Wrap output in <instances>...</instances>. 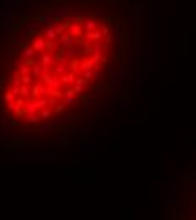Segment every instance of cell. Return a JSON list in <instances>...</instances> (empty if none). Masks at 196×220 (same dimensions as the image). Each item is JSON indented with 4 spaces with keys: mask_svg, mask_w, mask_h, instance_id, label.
I'll return each mask as SVG.
<instances>
[{
    "mask_svg": "<svg viewBox=\"0 0 196 220\" xmlns=\"http://www.w3.org/2000/svg\"><path fill=\"white\" fill-rule=\"evenodd\" d=\"M102 56H103V53H100V51H93L90 58L93 59V63H95V65H100V59H102Z\"/></svg>",
    "mask_w": 196,
    "mask_h": 220,
    "instance_id": "23",
    "label": "cell"
},
{
    "mask_svg": "<svg viewBox=\"0 0 196 220\" xmlns=\"http://www.w3.org/2000/svg\"><path fill=\"white\" fill-rule=\"evenodd\" d=\"M24 120L27 124H37L41 119H39V112H26L24 113Z\"/></svg>",
    "mask_w": 196,
    "mask_h": 220,
    "instance_id": "12",
    "label": "cell"
},
{
    "mask_svg": "<svg viewBox=\"0 0 196 220\" xmlns=\"http://www.w3.org/2000/svg\"><path fill=\"white\" fill-rule=\"evenodd\" d=\"M12 100H15V95H14L10 90H7L4 93V102H5V104H9V102H12Z\"/></svg>",
    "mask_w": 196,
    "mask_h": 220,
    "instance_id": "25",
    "label": "cell"
},
{
    "mask_svg": "<svg viewBox=\"0 0 196 220\" xmlns=\"http://www.w3.org/2000/svg\"><path fill=\"white\" fill-rule=\"evenodd\" d=\"M88 17H90L88 14H83V15H80V17H78V22H81V24H83V22H85Z\"/></svg>",
    "mask_w": 196,
    "mask_h": 220,
    "instance_id": "39",
    "label": "cell"
},
{
    "mask_svg": "<svg viewBox=\"0 0 196 220\" xmlns=\"http://www.w3.org/2000/svg\"><path fill=\"white\" fill-rule=\"evenodd\" d=\"M26 112H39V105H37V98H29L26 100Z\"/></svg>",
    "mask_w": 196,
    "mask_h": 220,
    "instance_id": "9",
    "label": "cell"
},
{
    "mask_svg": "<svg viewBox=\"0 0 196 220\" xmlns=\"http://www.w3.org/2000/svg\"><path fill=\"white\" fill-rule=\"evenodd\" d=\"M22 83H26V85H32V83H34V76H32L30 73L22 75Z\"/></svg>",
    "mask_w": 196,
    "mask_h": 220,
    "instance_id": "24",
    "label": "cell"
},
{
    "mask_svg": "<svg viewBox=\"0 0 196 220\" xmlns=\"http://www.w3.org/2000/svg\"><path fill=\"white\" fill-rule=\"evenodd\" d=\"M41 58H43V66H54L56 59H58V58H56L54 54H51L49 51H44Z\"/></svg>",
    "mask_w": 196,
    "mask_h": 220,
    "instance_id": "7",
    "label": "cell"
},
{
    "mask_svg": "<svg viewBox=\"0 0 196 220\" xmlns=\"http://www.w3.org/2000/svg\"><path fill=\"white\" fill-rule=\"evenodd\" d=\"M73 88H74V91H76L78 95L85 91V86H83V85H80V83H73Z\"/></svg>",
    "mask_w": 196,
    "mask_h": 220,
    "instance_id": "30",
    "label": "cell"
},
{
    "mask_svg": "<svg viewBox=\"0 0 196 220\" xmlns=\"http://www.w3.org/2000/svg\"><path fill=\"white\" fill-rule=\"evenodd\" d=\"M122 29H120V26H117V43H122Z\"/></svg>",
    "mask_w": 196,
    "mask_h": 220,
    "instance_id": "36",
    "label": "cell"
},
{
    "mask_svg": "<svg viewBox=\"0 0 196 220\" xmlns=\"http://www.w3.org/2000/svg\"><path fill=\"white\" fill-rule=\"evenodd\" d=\"M74 98H76V97H69V98H63V104L66 105V107H68V105H73Z\"/></svg>",
    "mask_w": 196,
    "mask_h": 220,
    "instance_id": "34",
    "label": "cell"
},
{
    "mask_svg": "<svg viewBox=\"0 0 196 220\" xmlns=\"http://www.w3.org/2000/svg\"><path fill=\"white\" fill-rule=\"evenodd\" d=\"M51 115H52V110L51 108H41V110H39V119H41V120H49V119H51Z\"/></svg>",
    "mask_w": 196,
    "mask_h": 220,
    "instance_id": "17",
    "label": "cell"
},
{
    "mask_svg": "<svg viewBox=\"0 0 196 220\" xmlns=\"http://www.w3.org/2000/svg\"><path fill=\"white\" fill-rule=\"evenodd\" d=\"M37 105H39V110H41V108L49 107V98H47V95H44V97H37Z\"/></svg>",
    "mask_w": 196,
    "mask_h": 220,
    "instance_id": "21",
    "label": "cell"
},
{
    "mask_svg": "<svg viewBox=\"0 0 196 220\" xmlns=\"http://www.w3.org/2000/svg\"><path fill=\"white\" fill-rule=\"evenodd\" d=\"M7 83H9V86H21L22 85V76L15 71L14 75H10V76H9Z\"/></svg>",
    "mask_w": 196,
    "mask_h": 220,
    "instance_id": "13",
    "label": "cell"
},
{
    "mask_svg": "<svg viewBox=\"0 0 196 220\" xmlns=\"http://www.w3.org/2000/svg\"><path fill=\"white\" fill-rule=\"evenodd\" d=\"M105 44H110V46L113 44V36H112V34L105 36Z\"/></svg>",
    "mask_w": 196,
    "mask_h": 220,
    "instance_id": "38",
    "label": "cell"
},
{
    "mask_svg": "<svg viewBox=\"0 0 196 220\" xmlns=\"http://www.w3.org/2000/svg\"><path fill=\"white\" fill-rule=\"evenodd\" d=\"M113 81H115V83H120V81H122V73H120V71L113 73Z\"/></svg>",
    "mask_w": 196,
    "mask_h": 220,
    "instance_id": "35",
    "label": "cell"
},
{
    "mask_svg": "<svg viewBox=\"0 0 196 220\" xmlns=\"http://www.w3.org/2000/svg\"><path fill=\"white\" fill-rule=\"evenodd\" d=\"M95 68V63L91 58H85V59H80V69H93Z\"/></svg>",
    "mask_w": 196,
    "mask_h": 220,
    "instance_id": "14",
    "label": "cell"
},
{
    "mask_svg": "<svg viewBox=\"0 0 196 220\" xmlns=\"http://www.w3.org/2000/svg\"><path fill=\"white\" fill-rule=\"evenodd\" d=\"M110 48H112L110 44H105V43H103V53H108V51H110Z\"/></svg>",
    "mask_w": 196,
    "mask_h": 220,
    "instance_id": "41",
    "label": "cell"
},
{
    "mask_svg": "<svg viewBox=\"0 0 196 220\" xmlns=\"http://www.w3.org/2000/svg\"><path fill=\"white\" fill-rule=\"evenodd\" d=\"M76 76L78 75L74 73V71H71V69H68V71H66V73H63L61 75V81H63V85H66V86H71L73 83L76 81Z\"/></svg>",
    "mask_w": 196,
    "mask_h": 220,
    "instance_id": "4",
    "label": "cell"
},
{
    "mask_svg": "<svg viewBox=\"0 0 196 220\" xmlns=\"http://www.w3.org/2000/svg\"><path fill=\"white\" fill-rule=\"evenodd\" d=\"M96 22H95V19H91V17H88L85 22H83V29L85 30H95L96 29Z\"/></svg>",
    "mask_w": 196,
    "mask_h": 220,
    "instance_id": "16",
    "label": "cell"
},
{
    "mask_svg": "<svg viewBox=\"0 0 196 220\" xmlns=\"http://www.w3.org/2000/svg\"><path fill=\"white\" fill-rule=\"evenodd\" d=\"M100 30H102V34H103V36H108V34H110V27H108L107 24H102Z\"/></svg>",
    "mask_w": 196,
    "mask_h": 220,
    "instance_id": "32",
    "label": "cell"
},
{
    "mask_svg": "<svg viewBox=\"0 0 196 220\" xmlns=\"http://www.w3.org/2000/svg\"><path fill=\"white\" fill-rule=\"evenodd\" d=\"M21 95L24 97L26 100L32 98V97H30V85H26V83H22V85H21Z\"/></svg>",
    "mask_w": 196,
    "mask_h": 220,
    "instance_id": "18",
    "label": "cell"
},
{
    "mask_svg": "<svg viewBox=\"0 0 196 220\" xmlns=\"http://www.w3.org/2000/svg\"><path fill=\"white\" fill-rule=\"evenodd\" d=\"M9 90L12 91V93H14L15 97H19V95H21V86H9Z\"/></svg>",
    "mask_w": 196,
    "mask_h": 220,
    "instance_id": "33",
    "label": "cell"
},
{
    "mask_svg": "<svg viewBox=\"0 0 196 220\" xmlns=\"http://www.w3.org/2000/svg\"><path fill=\"white\" fill-rule=\"evenodd\" d=\"M47 98H49V105H51V107H54V105L58 104V98H56V97H52V95H47Z\"/></svg>",
    "mask_w": 196,
    "mask_h": 220,
    "instance_id": "37",
    "label": "cell"
},
{
    "mask_svg": "<svg viewBox=\"0 0 196 220\" xmlns=\"http://www.w3.org/2000/svg\"><path fill=\"white\" fill-rule=\"evenodd\" d=\"M64 107H66V105H64L63 102H58V104L54 105V108H52V113H61L64 110Z\"/></svg>",
    "mask_w": 196,
    "mask_h": 220,
    "instance_id": "27",
    "label": "cell"
},
{
    "mask_svg": "<svg viewBox=\"0 0 196 220\" xmlns=\"http://www.w3.org/2000/svg\"><path fill=\"white\" fill-rule=\"evenodd\" d=\"M44 95H47L46 83H32V85H30V97H32V98L44 97Z\"/></svg>",
    "mask_w": 196,
    "mask_h": 220,
    "instance_id": "2",
    "label": "cell"
},
{
    "mask_svg": "<svg viewBox=\"0 0 196 220\" xmlns=\"http://www.w3.org/2000/svg\"><path fill=\"white\" fill-rule=\"evenodd\" d=\"M30 46H32V48H34L37 53H44V51H46V39H44L43 36L34 37V41H32V44H30Z\"/></svg>",
    "mask_w": 196,
    "mask_h": 220,
    "instance_id": "5",
    "label": "cell"
},
{
    "mask_svg": "<svg viewBox=\"0 0 196 220\" xmlns=\"http://www.w3.org/2000/svg\"><path fill=\"white\" fill-rule=\"evenodd\" d=\"M69 69L71 71H74V73H81V69H80V59L78 58H73L71 61H69Z\"/></svg>",
    "mask_w": 196,
    "mask_h": 220,
    "instance_id": "19",
    "label": "cell"
},
{
    "mask_svg": "<svg viewBox=\"0 0 196 220\" xmlns=\"http://www.w3.org/2000/svg\"><path fill=\"white\" fill-rule=\"evenodd\" d=\"M39 36H43L46 41H58V34H56V30L52 27H46L44 30L39 32Z\"/></svg>",
    "mask_w": 196,
    "mask_h": 220,
    "instance_id": "6",
    "label": "cell"
},
{
    "mask_svg": "<svg viewBox=\"0 0 196 220\" xmlns=\"http://www.w3.org/2000/svg\"><path fill=\"white\" fill-rule=\"evenodd\" d=\"M78 54H80V51H76V48H68L64 49V56L68 58V59H73V58H78Z\"/></svg>",
    "mask_w": 196,
    "mask_h": 220,
    "instance_id": "20",
    "label": "cell"
},
{
    "mask_svg": "<svg viewBox=\"0 0 196 220\" xmlns=\"http://www.w3.org/2000/svg\"><path fill=\"white\" fill-rule=\"evenodd\" d=\"M52 29L56 30V34H58V37H59L63 32H66V30H68V22H66V21H58L54 26H52Z\"/></svg>",
    "mask_w": 196,
    "mask_h": 220,
    "instance_id": "10",
    "label": "cell"
},
{
    "mask_svg": "<svg viewBox=\"0 0 196 220\" xmlns=\"http://www.w3.org/2000/svg\"><path fill=\"white\" fill-rule=\"evenodd\" d=\"M102 90H103V86H96V88H95V93L98 95V93H102Z\"/></svg>",
    "mask_w": 196,
    "mask_h": 220,
    "instance_id": "42",
    "label": "cell"
},
{
    "mask_svg": "<svg viewBox=\"0 0 196 220\" xmlns=\"http://www.w3.org/2000/svg\"><path fill=\"white\" fill-rule=\"evenodd\" d=\"M73 122V117H61L59 120H58V124L59 125H68V124H71Z\"/></svg>",
    "mask_w": 196,
    "mask_h": 220,
    "instance_id": "28",
    "label": "cell"
},
{
    "mask_svg": "<svg viewBox=\"0 0 196 220\" xmlns=\"http://www.w3.org/2000/svg\"><path fill=\"white\" fill-rule=\"evenodd\" d=\"M83 30H85V29H83V24L78 22V21L76 22H69V24H68V32L73 36V37L80 39L81 36H83Z\"/></svg>",
    "mask_w": 196,
    "mask_h": 220,
    "instance_id": "3",
    "label": "cell"
},
{
    "mask_svg": "<svg viewBox=\"0 0 196 220\" xmlns=\"http://www.w3.org/2000/svg\"><path fill=\"white\" fill-rule=\"evenodd\" d=\"M93 80L95 81L100 80V68H98V65H95V68H93Z\"/></svg>",
    "mask_w": 196,
    "mask_h": 220,
    "instance_id": "31",
    "label": "cell"
},
{
    "mask_svg": "<svg viewBox=\"0 0 196 220\" xmlns=\"http://www.w3.org/2000/svg\"><path fill=\"white\" fill-rule=\"evenodd\" d=\"M15 107H17L15 100H12V102H9V104H5V110H9V112H14V110H15Z\"/></svg>",
    "mask_w": 196,
    "mask_h": 220,
    "instance_id": "29",
    "label": "cell"
},
{
    "mask_svg": "<svg viewBox=\"0 0 196 220\" xmlns=\"http://www.w3.org/2000/svg\"><path fill=\"white\" fill-rule=\"evenodd\" d=\"M15 71H17V73L22 76V75H27V73H30V66L27 65L26 61H22V59H21V61H19V63H17V66H15Z\"/></svg>",
    "mask_w": 196,
    "mask_h": 220,
    "instance_id": "11",
    "label": "cell"
},
{
    "mask_svg": "<svg viewBox=\"0 0 196 220\" xmlns=\"http://www.w3.org/2000/svg\"><path fill=\"white\" fill-rule=\"evenodd\" d=\"M78 93L74 91V88H71V86H68L66 90L63 91V98H69V97H76Z\"/></svg>",
    "mask_w": 196,
    "mask_h": 220,
    "instance_id": "22",
    "label": "cell"
},
{
    "mask_svg": "<svg viewBox=\"0 0 196 220\" xmlns=\"http://www.w3.org/2000/svg\"><path fill=\"white\" fill-rule=\"evenodd\" d=\"M81 76L85 80H93V69H83L81 71Z\"/></svg>",
    "mask_w": 196,
    "mask_h": 220,
    "instance_id": "26",
    "label": "cell"
},
{
    "mask_svg": "<svg viewBox=\"0 0 196 220\" xmlns=\"http://www.w3.org/2000/svg\"><path fill=\"white\" fill-rule=\"evenodd\" d=\"M107 63H108V58L105 56V54H103V56H102V59H100V65H107Z\"/></svg>",
    "mask_w": 196,
    "mask_h": 220,
    "instance_id": "40",
    "label": "cell"
},
{
    "mask_svg": "<svg viewBox=\"0 0 196 220\" xmlns=\"http://www.w3.org/2000/svg\"><path fill=\"white\" fill-rule=\"evenodd\" d=\"M30 75H32L34 78H41L43 76V65L34 63V65L30 66Z\"/></svg>",
    "mask_w": 196,
    "mask_h": 220,
    "instance_id": "15",
    "label": "cell"
},
{
    "mask_svg": "<svg viewBox=\"0 0 196 220\" xmlns=\"http://www.w3.org/2000/svg\"><path fill=\"white\" fill-rule=\"evenodd\" d=\"M58 41H59V44H61V49L64 51V49H68V48H71V46H74V43H76V37H73L68 30H66V32H63V34L58 37Z\"/></svg>",
    "mask_w": 196,
    "mask_h": 220,
    "instance_id": "1",
    "label": "cell"
},
{
    "mask_svg": "<svg viewBox=\"0 0 196 220\" xmlns=\"http://www.w3.org/2000/svg\"><path fill=\"white\" fill-rule=\"evenodd\" d=\"M36 54H37V51L32 46H29V48H24V53L21 54V58H22V61H29V59H34Z\"/></svg>",
    "mask_w": 196,
    "mask_h": 220,
    "instance_id": "8",
    "label": "cell"
}]
</instances>
